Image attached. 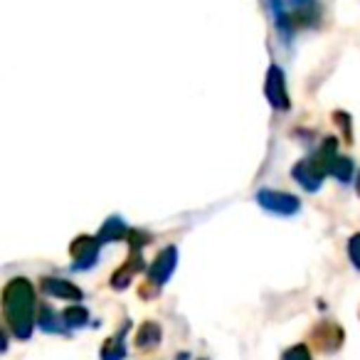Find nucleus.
I'll return each instance as SVG.
<instances>
[{
	"mask_svg": "<svg viewBox=\"0 0 360 360\" xmlns=\"http://www.w3.org/2000/svg\"><path fill=\"white\" fill-rule=\"evenodd\" d=\"M3 311L18 338H30L35 326V289L27 279H13L3 291Z\"/></svg>",
	"mask_w": 360,
	"mask_h": 360,
	"instance_id": "1",
	"label": "nucleus"
},
{
	"mask_svg": "<svg viewBox=\"0 0 360 360\" xmlns=\"http://www.w3.org/2000/svg\"><path fill=\"white\" fill-rule=\"evenodd\" d=\"M323 173H326L323 163H321V160L316 158V155H314V158L301 160V163L294 168V178L299 180V183L306 188V191H319V188H321V180H323Z\"/></svg>",
	"mask_w": 360,
	"mask_h": 360,
	"instance_id": "2",
	"label": "nucleus"
},
{
	"mask_svg": "<svg viewBox=\"0 0 360 360\" xmlns=\"http://www.w3.org/2000/svg\"><path fill=\"white\" fill-rule=\"evenodd\" d=\"M175 262H178V252H175L173 247H168V250L160 252V255L155 257L150 271H148V281H150V284H153V286L165 284V281L170 279V274H173Z\"/></svg>",
	"mask_w": 360,
	"mask_h": 360,
	"instance_id": "3",
	"label": "nucleus"
},
{
	"mask_svg": "<svg viewBox=\"0 0 360 360\" xmlns=\"http://www.w3.org/2000/svg\"><path fill=\"white\" fill-rule=\"evenodd\" d=\"M257 198H259L262 207H266L269 212H276V215H291V212L299 210V200L294 195H286V193L262 191Z\"/></svg>",
	"mask_w": 360,
	"mask_h": 360,
	"instance_id": "4",
	"label": "nucleus"
},
{
	"mask_svg": "<svg viewBox=\"0 0 360 360\" xmlns=\"http://www.w3.org/2000/svg\"><path fill=\"white\" fill-rule=\"evenodd\" d=\"M99 237H79V240L72 245V257H75V269H89L96 262L99 255Z\"/></svg>",
	"mask_w": 360,
	"mask_h": 360,
	"instance_id": "5",
	"label": "nucleus"
},
{
	"mask_svg": "<svg viewBox=\"0 0 360 360\" xmlns=\"http://www.w3.org/2000/svg\"><path fill=\"white\" fill-rule=\"evenodd\" d=\"M266 96H269L271 106L274 109H289V96H286L284 89V77H281V70L271 67L269 70V79H266Z\"/></svg>",
	"mask_w": 360,
	"mask_h": 360,
	"instance_id": "6",
	"label": "nucleus"
},
{
	"mask_svg": "<svg viewBox=\"0 0 360 360\" xmlns=\"http://www.w3.org/2000/svg\"><path fill=\"white\" fill-rule=\"evenodd\" d=\"M42 291L50 296H57V299H72V301H79L82 299V289H77L75 284L65 279H55V276H47L42 279Z\"/></svg>",
	"mask_w": 360,
	"mask_h": 360,
	"instance_id": "7",
	"label": "nucleus"
},
{
	"mask_svg": "<svg viewBox=\"0 0 360 360\" xmlns=\"http://www.w3.org/2000/svg\"><path fill=\"white\" fill-rule=\"evenodd\" d=\"M314 338L321 350H335V348H340L343 333H340V328L335 323H321L319 328L314 330Z\"/></svg>",
	"mask_w": 360,
	"mask_h": 360,
	"instance_id": "8",
	"label": "nucleus"
},
{
	"mask_svg": "<svg viewBox=\"0 0 360 360\" xmlns=\"http://www.w3.org/2000/svg\"><path fill=\"white\" fill-rule=\"evenodd\" d=\"M129 330V323L121 328V333H116L114 338H109L101 348V360H124L126 355V345H124V335Z\"/></svg>",
	"mask_w": 360,
	"mask_h": 360,
	"instance_id": "9",
	"label": "nucleus"
},
{
	"mask_svg": "<svg viewBox=\"0 0 360 360\" xmlns=\"http://www.w3.org/2000/svg\"><path fill=\"white\" fill-rule=\"evenodd\" d=\"M158 343H160V326L150 323V321L141 326L139 333H136V345L143 348V350H148V348H155Z\"/></svg>",
	"mask_w": 360,
	"mask_h": 360,
	"instance_id": "10",
	"label": "nucleus"
},
{
	"mask_svg": "<svg viewBox=\"0 0 360 360\" xmlns=\"http://www.w3.org/2000/svg\"><path fill=\"white\" fill-rule=\"evenodd\" d=\"M86 321H89V311H86L84 306H70V309L62 314V323H65L67 328H82Z\"/></svg>",
	"mask_w": 360,
	"mask_h": 360,
	"instance_id": "11",
	"label": "nucleus"
},
{
	"mask_svg": "<svg viewBox=\"0 0 360 360\" xmlns=\"http://www.w3.org/2000/svg\"><path fill=\"white\" fill-rule=\"evenodd\" d=\"M126 237V227L119 217H111L109 222L104 225V230L99 232V242H109V240H121Z\"/></svg>",
	"mask_w": 360,
	"mask_h": 360,
	"instance_id": "12",
	"label": "nucleus"
},
{
	"mask_svg": "<svg viewBox=\"0 0 360 360\" xmlns=\"http://www.w3.org/2000/svg\"><path fill=\"white\" fill-rule=\"evenodd\" d=\"M40 328L42 330H50V333H55V330H62L60 326V316H55V311L50 309V306H40Z\"/></svg>",
	"mask_w": 360,
	"mask_h": 360,
	"instance_id": "13",
	"label": "nucleus"
},
{
	"mask_svg": "<svg viewBox=\"0 0 360 360\" xmlns=\"http://www.w3.org/2000/svg\"><path fill=\"white\" fill-rule=\"evenodd\" d=\"M281 360H311V353L304 343H299V345H294V348L286 350V353L281 355Z\"/></svg>",
	"mask_w": 360,
	"mask_h": 360,
	"instance_id": "14",
	"label": "nucleus"
},
{
	"mask_svg": "<svg viewBox=\"0 0 360 360\" xmlns=\"http://www.w3.org/2000/svg\"><path fill=\"white\" fill-rule=\"evenodd\" d=\"M348 255H350V262L355 264V269H360V232L355 237H350V242H348Z\"/></svg>",
	"mask_w": 360,
	"mask_h": 360,
	"instance_id": "15",
	"label": "nucleus"
},
{
	"mask_svg": "<svg viewBox=\"0 0 360 360\" xmlns=\"http://www.w3.org/2000/svg\"><path fill=\"white\" fill-rule=\"evenodd\" d=\"M358 191H360V178H358Z\"/></svg>",
	"mask_w": 360,
	"mask_h": 360,
	"instance_id": "16",
	"label": "nucleus"
}]
</instances>
